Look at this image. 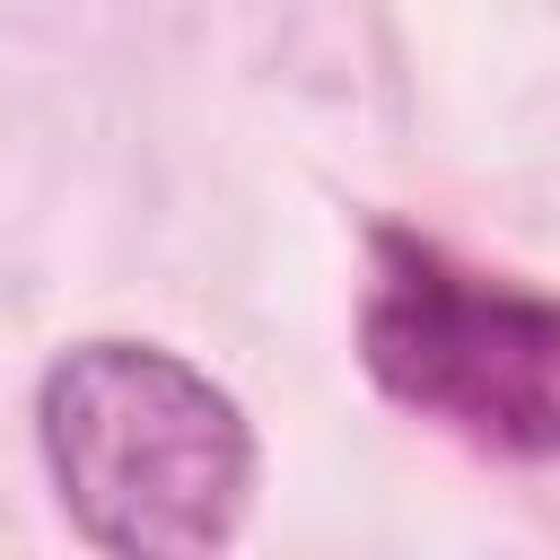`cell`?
<instances>
[{
  "mask_svg": "<svg viewBox=\"0 0 560 560\" xmlns=\"http://www.w3.org/2000/svg\"><path fill=\"white\" fill-rule=\"evenodd\" d=\"M35 446L79 542L114 560H192L254 508V429L236 394L166 341H70L35 385Z\"/></svg>",
  "mask_w": 560,
  "mask_h": 560,
  "instance_id": "6da1fadb",
  "label": "cell"
},
{
  "mask_svg": "<svg viewBox=\"0 0 560 560\" xmlns=\"http://www.w3.org/2000/svg\"><path fill=\"white\" fill-rule=\"evenodd\" d=\"M359 359L438 438L499 464H560V289H525L420 228H368Z\"/></svg>",
  "mask_w": 560,
  "mask_h": 560,
  "instance_id": "7a4b0ae2",
  "label": "cell"
}]
</instances>
